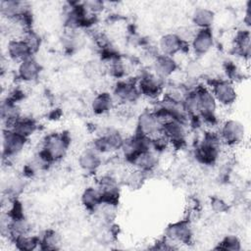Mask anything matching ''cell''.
<instances>
[{"label":"cell","instance_id":"cell-1","mask_svg":"<svg viewBox=\"0 0 251 251\" xmlns=\"http://www.w3.org/2000/svg\"><path fill=\"white\" fill-rule=\"evenodd\" d=\"M71 138L66 132H53L45 136L38 155L49 165L62 160L69 149Z\"/></svg>","mask_w":251,"mask_h":251},{"label":"cell","instance_id":"cell-2","mask_svg":"<svg viewBox=\"0 0 251 251\" xmlns=\"http://www.w3.org/2000/svg\"><path fill=\"white\" fill-rule=\"evenodd\" d=\"M222 140L219 133L206 132L194 151L195 159L202 165H214L221 154Z\"/></svg>","mask_w":251,"mask_h":251},{"label":"cell","instance_id":"cell-3","mask_svg":"<svg viewBox=\"0 0 251 251\" xmlns=\"http://www.w3.org/2000/svg\"><path fill=\"white\" fill-rule=\"evenodd\" d=\"M197 104H198V116L202 118L206 123L214 124L217 119L218 103L209 87L200 85L196 88Z\"/></svg>","mask_w":251,"mask_h":251},{"label":"cell","instance_id":"cell-4","mask_svg":"<svg viewBox=\"0 0 251 251\" xmlns=\"http://www.w3.org/2000/svg\"><path fill=\"white\" fill-rule=\"evenodd\" d=\"M125 137L114 128H106L99 133L92 142V148L100 154L112 153L121 150Z\"/></svg>","mask_w":251,"mask_h":251},{"label":"cell","instance_id":"cell-5","mask_svg":"<svg viewBox=\"0 0 251 251\" xmlns=\"http://www.w3.org/2000/svg\"><path fill=\"white\" fill-rule=\"evenodd\" d=\"M28 139L20 135L10 127H4L2 133V157L12 159L17 157L25 147Z\"/></svg>","mask_w":251,"mask_h":251},{"label":"cell","instance_id":"cell-6","mask_svg":"<svg viewBox=\"0 0 251 251\" xmlns=\"http://www.w3.org/2000/svg\"><path fill=\"white\" fill-rule=\"evenodd\" d=\"M161 127L162 122L154 110H144L137 117L135 133L153 139L161 133Z\"/></svg>","mask_w":251,"mask_h":251},{"label":"cell","instance_id":"cell-7","mask_svg":"<svg viewBox=\"0 0 251 251\" xmlns=\"http://www.w3.org/2000/svg\"><path fill=\"white\" fill-rule=\"evenodd\" d=\"M219 135L223 144L227 146H236L244 139L245 126L241 122L229 119L222 124Z\"/></svg>","mask_w":251,"mask_h":251},{"label":"cell","instance_id":"cell-8","mask_svg":"<svg viewBox=\"0 0 251 251\" xmlns=\"http://www.w3.org/2000/svg\"><path fill=\"white\" fill-rule=\"evenodd\" d=\"M212 91L218 105L224 107L231 106L237 99L236 89L228 79H215L209 87Z\"/></svg>","mask_w":251,"mask_h":251},{"label":"cell","instance_id":"cell-9","mask_svg":"<svg viewBox=\"0 0 251 251\" xmlns=\"http://www.w3.org/2000/svg\"><path fill=\"white\" fill-rule=\"evenodd\" d=\"M112 95L116 103L124 105L135 103L141 96L137 83L125 79H120L115 83Z\"/></svg>","mask_w":251,"mask_h":251},{"label":"cell","instance_id":"cell-10","mask_svg":"<svg viewBox=\"0 0 251 251\" xmlns=\"http://www.w3.org/2000/svg\"><path fill=\"white\" fill-rule=\"evenodd\" d=\"M162 135L174 146H181L185 143L187 137V124L177 121L169 120L162 124Z\"/></svg>","mask_w":251,"mask_h":251},{"label":"cell","instance_id":"cell-11","mask_svg":"<svg viewBox=\"0 0 251 251\" xmlns=\"http://www.w3.org/2000/svg\"><path fill=\"white\" fill-rule=\"evenodd\" d=\"M164 236L176 244H188L193 237L191 223L188 219L172 223L167 226Z\"/></svg>","mask_w":251,"mask_h":251},{"label":"cell","instance_id":"cell-12","mask_svg":"<svg viewBox=\"0 0 251 251\" xmlns=\"http://www.w3.org/2000/svg\"><path fill=\"white\" fill-rule=\"evenodd\" d=\"M97 188L101 194L102 204L116 206L120 197V188L118 181L111 176H103L97 184Z\"/></svg>","mask_w":251,"mask_h":251},{"label":"cell","instance_id":"cell-13","mask_svg":"<svg viewBox=\"0 0 251 251\" xmlns=\"http://www.w3.org/2000/svg\"><path fill=\"white\" fill-rule=\"evenodd\" d=\"M214 33L212 28L196 29L189 45L196 56L206 55L214 46Z\"/></svg>","mask_w":251,"mask_h":251},{"label":"cell","instance_id":"cell-14","mask_svg":"<svg viewBox=\"0 0 251 251\" xmlns=\"http://www.w3.org/2000/svg\"><path fill=\"white\" fill-rule=\"evenodd\" d=\"M0 14L3 18L10 22L21 21L25 16L29 15L28 7L25 2L16 0L0 1Z\"/></svg>","mask_w":251,"mask_h":251},{"label":"cell","instance_id":"cell-15","mask_svg":"<svg viewBox=\"0 0 251 251\" xmlns=\"http://www.w3.org/2000/svg\"><path fill=\"white\" fill-rule=\"evenodd\" d=\"M137 86L141 96L155 98L163 90V79L159 78L153 73H145L140 76Z\"/></svg>","mask_w":251,"mask_h":251},{"label":"cell","instance_id":"cell-16","mask_svg":"<svg viewBox=\"0 0 251 251\" xmlns=\"http://www.w3.org/2000/svg\"><path fill=\"white\" fill-rule=\"evenodd\" d=\"M177 68V62L174 57L160 53L154 58L152 65L153 74L163 80L173 75L176 72Z\"/></svg>","mask_w":251,"mask_h":251},{"label":"cell","instance_id":"cell-17","mask_svg":"<svg viewBox=\"0 0 251 251\" xmlns=\"http://www.w3.org/2000/svg\"><path fill=\"white\" fill-rule=\"evenodd\" d=\"M33 52L28 44L22 37H15L7 43V55L8 57L18 64L24 60L33 56Z\"/></svg>","mask_w":251,"mask_h":251},{"label":"cell","instance_id":"cell-18","mask_svg":"<svg viewBox=\"0 0 251 251\" xmlns=\"http://www.w3.org/2000/svg\"><path fill=\"white\" fill-rule=\"evenodd\" d=\"M41 73V65L33 57H29L19 63L17 69V76L24 82L35 81Z\"/></svg>","mask_w":251,"mask_h":251},{"label":"cell","instance_id":"cell-19","mask_svg":"<svg viewBox=\"0 0 251 251\" xmlns=\"http://www.w3.org/2000/svg\"><path fill=\"white\" fill-rule=\"evenodd\" d=\"M188 44L184 43L176 32H169L163 34L158 42V49L160 54L174 57Z\"/></svg>","mask_w":251,"mask_h":251},{"label":"cell","instance_id":"cell-20","mask_svg":"<svg viewBox=\"0 0 251 251\" xmlns=\"http://www.w3.org/2000/svg\"><path fill=\"white\" fill-rule=\"evenodd\" d=\"M130 164L134 167V169L144 174L151 173L157 168L159 164V153L150 148L139 153L135 158H133Z\"/></svg>","mask_w":251,"mask_h":251},{"label":"cell","instance_id":"cell-21","mask_svg":"<svg viewBox=\"0 0 251 251\" xmlns=\"http://www.w3.org/2000/svg\"><path fill=\"white\" fill-rule=\"evenodd\" d=\"M77 164L84 173L93 174L97 172L102 165L101 154L92 147L86 148L80 152L77 158Z\"/></svg>","mask_w":251,"mask_h":251},{"label":"cell","instance_id":"cell-22","mask_svg":"<svg viewBox=\"0 0 251 251\" xmlns=\"http://www.w3.org/2000/svg\"><path fill=\"white\" fill-rule=\"evenodd\" d=\"M0 115L5 127H10L17 120L22 117V112L18 102L7 96L1 102Z\"/></svg>","mask_w":251,"mask_h":251},{"label":"cell","instance_id":"cell-23","mask_svg":"<svg viewBox=\"0 0 251 251\" xmlns=\"http://www.w3.org/2000/svg\"><path fill=\"white\" fill-rule=\"evenodd\" d=\"M115 104L116 102L112 93L108 91H102L93 97L90 103V108L95 115L101 116L109 113L115 107Z\"/></svg>","mask_w":251,"mask_h":251},{"label":"cell","instance_id":"cell-24","mask_svg":"<svg viewBox=\"0 0 251 251\" xmlns=\"http://www.w3.org/2000/svg\"><path fill=\"white\" fill-rule=\"evenodd\" d=\"M214 21H215V13L209 8H205V7L196 8L191 15V23L196 29L211 28Z\"/></svg>","mask_w":251,"mask_h":251},{"label":"cell","instance_id":"cell-25","mask_svg":"<svg viewBox=\"0 0 251 251\" xmlns=\"http://www.w3.org/2000/svg\"><path fill=\"white\" fill-rule=\"evenodd\" d=\"M81 205L88 212H96L102 204L101 194L97 186H88L86 187L80 196Z\"/></svg>","mask_w":251,"mask_h":251},{"label":"cell","instance_id":"cell-26","mask_svg":"<svg viewBox=\"0 0 251 251\" xmlns=\"http://www.w3.org/2000/svg\"><path fill=\"white\" fill-rule=\"evenodd\" d=\"M10 128H12L20 135L29 139V137L38 129V125L34 119L22 116L10 126Z\"/></svg>","mask_w":251,"mask_h":251},{"label":"cell","instance_id":"cell-27","mask_svg":"<svg viewBox=\"0 0 251 251\" xmlns=\"http://www.w3.org/2000/svg\"><path fill=\"white\" fill-rule=\"evenodd\" d=\"M234 47L242 57H250V31L248 29L238 30L234 36Z\"/></svg>","mask_w":251,"mask_h":251},{"label":"cell","instance_id":"cell-28","mask_svg":"<svg viewBox=\"0 0 251 251\" xmlns=\"http://www.w3.org/2000/svg\"><path fill=\"white\" fill-rule=\"evenodd\" d=\"M39 248L41 250H57L61 247V235L54 229H48L39 236Z\"/></svg>","mask_w":251,"mask_h":251},{"label":"cell","instance_id":"cell-29","mask_svg":"<svg viewBox=\"0 0 251 251\" xmlns=\"http://www.w3.org/2000/svg\"><path fill=\"white\" fill-rule=\"evenodd\" d=\"M12 242L15 244V247L18 250L32 251L36 248H39L40 239L39 236L30 235L29 233H27L15 238L14 240H12Z\"/></svg>","mask_w":251,"mask_h":251},{"label":"cell","instance_id":"cell-30","mask_svg":"<svg viewBox=\"0 0 251 251\" xmlns=\"http://www.w3.org/2000/svg\"><path fill=\"white\" fill-rule=\"evenodd\" d=\"M241 241L236 235H226L222 240L218 243L216 249L225 250V251H239L241 250Z\"/></svg>","mask_w":251,"mask_h":251},{"label":"cell","instance_id":"cell-31","mask_svg":"<svg viewBox=\"0 0 251 251\" xmlns=\"http://www.w3.org/2000/svg\"><path fill=\"white\" fill-rule=\"evenodd\" d=\"M21 37L28 44V46L30 47V49L32 50L33 53H35L38 50V48L40 46V37L35 31H33L30 28L26 29L21 35Z\"/></svg>","mask_w":251,"mask_h":251},{"label":"cell","instance_id":"cell-32","mask_svg":"<svg viewBox=\"0 0 251 251\" xmlns=\"http://www.w3.org/2000/svg\"><path fill=\"white\" fill-rule=\"evenodd\" d=\"M84 9L87 11L88 14L95 16L101 13L104 10V2L99 0H91V1H84L82 2Z\"/></svg>","mask_w":251,"mask_h":251},{"label":"cell","instance_id":"cell-33","mask_svg":"<svg viewBox=\"0 0 251 251\" xmlns=\"http://www.w3.org/2000/svg\"><path fill=\"white\" fill-rule=\"evenodd\" d=\"M211 206L213 210L218 213H223L226 209V203L221 198H213L211 201Z\"/></svg>","mask_w":251,"mask_h":251},{"label":"cell","instance_id":"cell-34","mask_svg":"<svg viewBox=\"0 0 251 251\" xmlns=\"http://www.w3.org/2000/svg\"><path fill=\"white\" fill-rule=\"evenodd\" d=\"M250 2H248L247 7H246V12H245V17H244V23L246 25H250V22H251V18H250Z\"/></svg>","mask_w":251,"mask_h":251}]
</instances>
